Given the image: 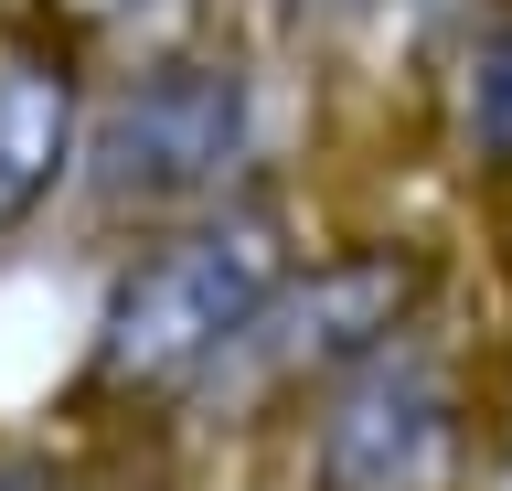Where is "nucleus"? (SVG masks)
Returning <instances> with one entry per match:
<instances>
[{
  "label": "nucleus",
  "instance_id": "f257e3e1",
  "mask_svg": "<svg viewBox=\"0 0 512 491\" xmlns=\"http://www.w3.org/2000/svg\"><path fill=\"white\" fill-rule=\"evenodd\" d=\"M288 267H299V225H288L278 193L150 225L118 257V278H107V299L86 321V395H107V406H192L214 385V363L246 342V321L278 299Z\"/></svg>",
  "mask_w": 512,
  "mask_h": 491
},
{
  "label": "nucleus",
  "instance_id": "f03ea898",
  "mask_svg": "<svg viewBox=\"0 0 512 491\" xmlns=\"http://www.w3.org/2000/svg\"><path fill=\"white\" fill-rule=\"evenodd\" d=\"M256 150H267V86L246 54L224 43H160L86 107V171L75 193L107 225H182L214 203L256 193Z\"/></svg>",
  "mask_w": 512,
  "mask_h": 491
},
{
  "label": "nucleus",
  "instance_id": "7ed1b4c3",
  "mask_svg": "<svg viewBox=\"0 0 512 491\" xmlns=\"http://www.w3.org/2000/svg\"><path fill=\"white\" fill-rule=\"evenodd\" d=\"M491 470V374L470 331L416 321L299 417V491H480Z\"/></svg>",
  "mask_w": 512,
  "mask_h": 491
},
{
  "label": "nucleus",
  "instance_id": "20e7f679",
  "mask_svg": "<svg viewBox=\"0 0 512 491\" xmlns=\"http://www.w3.org/2000/svg\"><path fill=\"white\" fill-rule=\"evenodd\" d=\"M448 310V267L416 246V235H352V246H320L278 278V299L246 321V342L214 363V385L192 406H235V417H310L320 395L342 385L352 363H374L384 342H406L416 321Z\"/></svg>",
  "mask_w": 512,
  "mask_h": 491
},
{
  "label": "nucleus",
  "instance_id": "39448f33",
  "mask_svg": "<svg viewBox=\"0 0 512 491\" xmlns=\"http://www.w3.org/2000/svg\"><path fill=\"white\" fill-rule=\"evenodd\" d=\"M86 65L54 33L0 43V246L86 171Z\"/></svg>",
  "mask_w": 512,
  "mask_h": 491
},
{
  "label": "nucleus",
  "instance_id": "423d86ee",
  "mask_svg": "<svg viewBox=\"0 0 512 491\" xmlns=\"http://www.w3.org/2000/svg\"><path fill=\"white\" fill-rule=\"evenodd\" d=\"M438 129H448V161L491 182H512V0H491L470 33L448 43V75H438Z\"/></svg>",
  "mask_w": 512,
  "mask_h": 491
},
{
  "label": "nucleus",
  "instance_id": "0eeeda50",
  "mask_svg": "<svg viewBox=\"0 0 512 491\" xmlns=\"http://www.w3.org/2000/svg\"><path fill=\"white\" fill-rule=\"evenodd\" d=\"M0 491H64L54 449H22V438H0Z\"/></svg>",
  "mask_w": 512,
  "mask_h": 491
},
{
  "label": "nucleus",
  "instance_id": "6e6552de",
  "mask_svg": "<svg viewBox=\"0 0 512 491\" xmlns=\"http://www.w3.org/2000/svg\"><path fill=\"white\" fill-rule=\"evenodd\" d=\"M299 11H363V0H299Z\"/></svg>",
  "mask_w": 512,
  "mask_h": 491
}]
</instances>
